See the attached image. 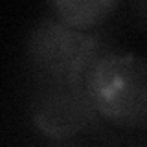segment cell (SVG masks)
Here are the masks:
<instances>
[{
  "label": "cell",
  "instance_id": "6",
  "mask_svg": "<svg viewBox=\"0 0 147 147\" xmlns=\"http://www.w3.org/2000/svg\"><path fill=\"white\" fill-rule=\"evenodd\" d=\"M144 147H147V145H144Z\"/></svg>",
  "mask_w": 147,
  "mask_h": 147
},
{
  "label": "cell",
  "instance_id": "3",
  "mask_svg": "<svg viewBox=\"0 0 147 147\" xmlns=\"http://www.w3.org/2000/svg\"><path fill=\"white\" fill-rule=\"evenodd\" d=\"M26 112L33 131L50 142H68L86 132H110L92 109L83 83L30 79Z\"/></svg>",
  "mask_w": 147,
  "mask_h": 147
},
{
  "label": "cell",
  "instance_id": "1",
  "mask_svg": "<svg viewBox=\"0 0 147 147\" xmlns=\"http://www.w3.org/2000/svg\"><path fill=\"white\" fill-rule=\"evenodd\" d=\"M99 119L119 132H147V55L110 46L83 81Z\"/></svg>",
  "mask_w": 147,
  "mask_h": 147
},
{
  "label": "cell",
  "instance_id": "2",
  "mask_svg": "<svg viewBox=\"0 0 147 147\" xmlns=\"http://www.w3.org/2000/svg\"><path fill=\"white\" fill-rule=\"evenodd\" d=\"M107 48L105 33L72 30L50 13L30 26L22 57L30 79L83 83L90 64Z\"/></svg>",
  "mask_w": 147,
  "mask_h": 147
},
{
  "label": "cell",
  "instance_id": "4",
  "mask_svg": "<svg viewBox=\"0 0 147 147\" xmlns=\"http://www.w3.org/2000/svg\"><path fill=\"white\" fill-rule=\"evenodd\" d=\"M119 7L116 0H55L48 4L50 13L77 31H99Z\"/></svg>",
  "mask_w": 147,
  "mask_h": 147
},
{
  "label": "cell",
  "instance_id": "5",
  "mask_svg": "<svg viewBox=\"0 0 147 147\" xmlns=\"http://www.w3.org/2000/svg\"><path fill=\"white\" fill-rule=\"evenodd\" d=\"M68 147H83V145H68Z\"/></svg>",
  "mask_w": 147,
  "mask_h": 147
}]
</instances>
